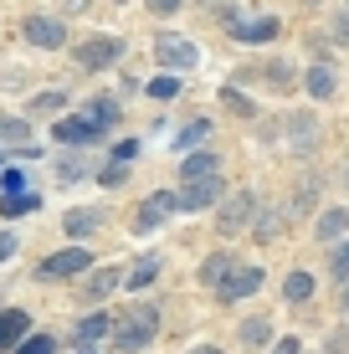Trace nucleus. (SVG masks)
<instances>
[{
    "label": "nucleus",
    "instance_id": "1",
    "mask_svg": "<svg viewBox=\"0 0 349 354\" xmlns=\"http://www.w3.org/2000/svg\"><path fill=\"white\" fill-rule=\"evenodd\" d=\"M113 124H118V103L98 97V103H88L77 118H62V124H57V139L62 144H93V139H103Z\"/></svg>",
    "mask_w": 349,
    "mask_h": 354
},
{
    "label": "nucleus",
    "instance_id": "2",
    "mask_svg": "<svg viewBox=\"0 0 349 354\" xmlns=\"http://www.w3.org/2000/svg\"><path fill=\"white\" fill-rule=\"evenodd\" d=\"M154 328H160L154 308H144V303H139V308H124V313L113 319V344L124 349V354H134V349H144V344L154 339Z\"/></svg>",
    "mask_w": 349,
    "mask_h": 354
},
{
    "label": "nucleus",
    "instance_id": "3",
    "mask_svg": "<svg viewBox=\"0 0 349 354\" xmlns=\"http://www.w3.org/2000/svg\"><path fill=\"white\" fill-rule=\"evenodd\" d=\"M154 52H160V62L164 67H175V72H185V67H196V41H185V36H175V31H160V41H154Z\"/></svg>",
    "mask_w": 349,
    "mask_h": 354
},
{
    "label": "nucleus",
    "instance_id": "4",
    "mask_svg": "<svg viewBox=\"0 0 349 354\" xmlns=\"http://www.w3.org/2000/svg\"><path fill=\"white\" fill-rule=\"evenodd\" d=\"M221 190H226L221 175H216V180H190V185L175 195V211H206V205L221 201Z\"/></svg>",
    "mask_w": 349,
    "mask_h": 354
},
{
    "label": "nucleus",
    "instance_id": "5",
    "mask_svg": "<svg viewBox=\"0 0 349 354\" xmlns=\"http://www.w3.org/2000/svg\"><path fill=\"white\" fill-rule=\"evenodd\" d=\"M118 57H124V41H113V36H93V41H82L77 46V62L82 67H108V62H118Z\"/></svg>",
    "mask_w": 349,
    "mask_h": 354
},
{
    "label": "nucleus",
    "instance_id": "6",
    "mask_svg": "<svg viewBox=\"0 0 349 354\" xmlns=\"http://www.w3.org/2000/svg\"><path fill=\"white\" fill-rule=\"evenodd\" d=\"M278 31H283V21H278V16H252V21L232 16V36H236V41H272Z\"/></svg>",
    "mask_w": 349,
    "mask_h": 354
},
{
    "label": "nucleus",
    "instance_id": "7",
    "mask_svg": "<svg viewBox=\"0 0 349 354\" xmlns=\"http://www.w3.org/2000/svg\"><path fill=\"white\" fill-rule=\"evenodd\" d=\"M26 41H36V46H46V52H52V46H62L67 41V26H57L52 16H26Z\"/></svg>",
    "mask_w": 349,
    "mask_h": 354
},
{
    "label": "nucleus",
    "instance_id": "8",
    "mask_svg": "<svg viewBox=\"0 0 349 354\" xmlns=\"http://www.w3.org/2000/svg\"><path fill=\"white\" fill-rule=\"evenodd\" d=\"M82 267H93V252L72 247V252H57V257H46V262H41V277H72V272H82Z\"/></svg>",
    "mask_w": 349,
    "mask_h": 354
},
{
    "label": "nucleus",
    "instance_id": "9",
    "mask_svg": "<svg viewBox=\"0 0 349 354\" xmlns=\"http://www.w3.org/2000/svg\"><path fill=\"white\" fill-rule=\"evenodd\" d=\"M216 288H221V298H226V303H236V298H252V292L262 288V267H242L236 277H221Z\"/></svg>",
    "mask_w": 349,
    "mask_h": 354
},
{
    "label": "nucleus",
    "instance_id": "10",
    "mask_svg": "<svg viewBox=\"0 0 349 354\" xmlns=\"http://www.w3.org/2000/svg\"><path fill=\"white\" fill-rule=\"evenodd\" d=\"M257 211V195H247V190H236L232 201L221 205V231H242V221Z\"/></svg>",
    "mask_w": 349,
    "mask_h": 354
},
{
    "label": "nucleus",
    "instance_id": "11",
    "mask_svg": "<svg viewBox=\"0 0 349 354\" xmlns=\"http://www.w3.org/2000/svg\"><path fill=\"white\" fill-rule=\"evenodd\" d=\"M170 211H175V195H170V190H164V195H149V201L139 205V231L160 226V221H164V216H170Z\"/></svg>",
    "mask_w": 349,
    "mask_h": 354
},
{
    "label": "nucleus",
    "instance_id": "12",
    "mask_svg": "<svg viewBox=\"0 0 349 354\" xmlns=\"http://www.w3.org/2000/svg\"><path fill=\"white\" fill-rule=\"evenodd\" d=\"M21 339H26V313H21V308H6V313H0V349L21 344Z\"/></svg>",
    "mask_w": 349,
    "mask_h": 354
},
{
    "label": "nucleus",
    "instance_id": "13",
    "mask_svg": "<svg viewBox=\"0 0 349 354\" xmlns=\"http://www.w3.org/2000/svg\"><path fill=\"white\" fill-rule=\"evenodd\" d=\"M180 175H185V185L190 180H216V154H185Z\"/></svg>",
    "mask_w": 349,
    "mask_h": 354
},
{
    "label": "nucleus",
    "instance_id": "14",
    "mask_svg": "<svg viewBox=\"0 0 349 354\" xmlns=\"http://www.w3.org/2000/svg\"><path fill=\"white\" fill-rule=\"evenodd\" d=\"M344 231H349V216H344V211H323V221L314 226V236H319V241H339Z\"/></svg>",
    "mask_w": 349,
    "mask_h": 354
},
{
    "label": "nucleus",
    "instance_id": "15",
    "mask_svg": "<svg viewBox=\"0 0 349 354\" xmlns=\"http://www.w3.org/2000/svg\"><path fill=\"white\" fill-rule=\"evenodd\" d=\"M103 334H113V313H93V319L77 324V339H82V344H93V339H103Z\"/></svg>",
    "mask_w": 349,
    "mask_h": 354
},
{
    "label": "nucleus",
    "instance_id": "16",
    "mask_svg": "<svg viewBox=\"0 0 349 354\" xmlns=\"http://www.w3.org/2000/svg\"><path fill=\"white\" fill-rule=\"evenodd\" d=\"M154 277H160V257H139L134 267H129V277H124V283H129V288H149Z\"/></svg>",
    "mask_w": 349,
    "mask_h": 354
},
{
    "label": "nucleus",
    "instance_id": "17",
    "mask_svg": "<svg viewBox=\"0 0 349 354\" xmlns=\"http://www.w3.org/2000/svg\"><path fill=\"white\" fill-rule=\"evenodd\" d=\"M283 298H287V303H303V298H314V277H308V272H287Z\"/></svg>",
    "mask_w": 349,
    "mask_h": 354
},
{
    "label": "nucleus",
    "instance_id": "18",
    "mask_svg": "<svg viewBox=\"0 0 349 354\" xmlns=\"http://www.w3.org/2000/svg\"><path fill=\"white\" fill-rule=\"evenodd\" d=\"M308 93H314V97H334V72L329 67H308Z\"/></svg>",
    "mask_w": 349,
    "mask_h": 354
},
{
    "label": "nucleus",
    "instance_id": "19",
    "mask_svg": "<svg viewBox=\"0 0 349 354\" xmlns=\"http://www.w3.org/2000/svg\"><path fill=\"white\" fill-rule=\"evenodd\" d=\"M118 283H124V277H118V267H108V272H98V277L88 283V298H108Z\"/></svg>",
    "mask_w": 349,
    "mask_h": 354
},
{
    "label": "nucleus",
    "instance_id": "20",
    "mask_svg": "<svg viewBox=\"0 0 349 354\" xmlns=\"http://www.w3.org/2000/svg\"><path fill=\"white\" fill-rule=\"evenodd\" d=\"M93 226H103V211H72V216H67V231H72V236H82V231H93Z\"/></svg>",
    "mask_w": 349,
    "mask_h": 354
},
{
    "label": "nucleus",
    "instance_id": "21",
    "mask_svg": "<svg viewBox=\"0 0 349 354\" xmlns=\"http://www.w3.org/2000/svg\"><path fill=\"white\" fill-rule=\"evenodd\" d=\"M26 211H36V195H6L0 201V216H26Z\"/></svg>",
    "mask_w": 349,
    "mask_h": 354
},
{
    "label": "nucleus",
    "instance_id": "22",
    "mask_svg": "<svg viewBox=\"0 0 349 354\" xmlns=\"http://www.w3.org/2000/svg\"><path fill=\"white\" fill-rule=\"evenodd\" d=\"M278 231H283V216H278V211H262V216H257V241H272Z\"/></svg>",
    "mask_w": 349,
    "mask_h": 354
},
{
    "label": "nucleus",
    "instance_id": "23",
    "mask_svg": "<svg viewBox=\"0 0 349 354\" xmlns=\"http://www.w3.org/2000/svg\"><path fill=\"white\" fill-rule=\"evenodd\" d=\"M267 334H272L267 319H247V324H242V339H247V344H267Z\"/></svg>",
    "mask_w": 349,
    "mask_h": 354
},
{
    "label": "nucleus",
    "instance_id": "24",
    "mask_svg": "<svg viewBox=\"0 0 349 354\" xmlns=\"http://www.w3.org/2000/svg\"><path fill=\"white\" fill-rule=\"evenodd\" d=\"M226 277V252H216V257H206V267H200V283H221Z\"/></svg>",
    "mask_w": 349,
    "mask_h": 354
},
{
    "label": "nucleus",
    "instance_id": "25",
    "mask_svg": "<svg viewBox=\"0 0 349 354\" xmlns=\"http://www.w3.org/2000/svg\"><path fill=\"white\" fill-rule=\"evenodd\" d=\"M57 108H67V97H62V93H41V97H31V113H57Z\"/></svg>",
    "mask_w": 349,
    "mask_h": 354
},
{
    "label": "nucleus",
    "instance_id": "26",
    "mask_svg": "<svg viewBox=\"0 0 349 354\" xmlns=\"http://www.w3.org/2000/svg\"><path fill=\"white\" fill-rule=\"evenodd\" d=\"M287 129H293V149L303 154V149H308V133H314V124H308V118H293Z\"/></svg>",
    "mask_w": 349,
    "mask_h": 354
},
{
    "label": "nucleus",
    "instance_id": "27",
    "mask_svg": "<svg viewBox=\"0 0 349 354\" xmlns=\"http://www.w3.org/2000/svg\"><path fill=\"white\" fill-rule=\"evenodd\" d=\"M262 77H267L272 88H287V82H293V72H287V62H272V67H262Z\"/></svg>",
    "mask_w": 349,
    "mask_h": 354
},
{
    "label": "nucleus",
    "instance_id": "28",
    "mask_svg": "<svg viewBox=\"0 0 349 354\" xmlns=\"http://www.w3.org/2000/svg\"><path fill=\"white\" fill-rule=\"evenodd\" d=\"M180 93V77H154L149 82V97H175Z\"/></svg>",
    "mask_w": 349,
    "mask_h": 354
},
{
    "label": "nucleus",
    "instance_id": "29",
    "mask_svg": "<svg viewBox=\"0 0 349 354\" xmlns=\"http://www.w3.org/2000/svg\"><path fill=\"white\" fill-rule=\"evenodd\" d=\"M16 354H57V344H52L46 334H36V339H26V344H21Z\"/></svg>",
    "mask_w": 349,
    "mask_h": 354
},
{
    "label": "nucleus",
    "instance_id": "30",
    "mask_svg": "<svg viewBox=\"0 0 349 354\" xmlns=\"http://www.w3.org/2000/svg\"><path fill=\"white\" fill-rule=\"evenodd\" d=\"M221 103L232 108V113H242V118H252V103H247L242 93H232V88H226V93H221Z\"/></svg>",
    "mask_w": 349,
    "mask_h": 354
},
{
    "label": "nucleus",
    "instance_id": "31",
    "mask_svg": "<svg viewBox=\"0 0 349 354\" xmlns=\"http://www.w3.org/2000/svg\"><path fill=\"white\" fill-rule=\"evenodd\" d=\"M206 139V124H190L185 133H180V149H190V144H200Z\"/></svg>",
    "mask_w": 349,
    "mask_h": 354
},
{
    "label": "nucleus",
    "instance_id": "32",
    "mask_svg": "<svg viewBox=\"0 0 349 354\" xmlns=\"http://www.w3.org/2000/svg\"><path fill=\"white\" fill-rule=\"evenodd\" d=\"M0 139H26V124H21V118H10V124H0Z\"/></svg>",
    "mask_w": 349,
    "mask_h": 354
},
{
    "label": "nucleus",
    "instance_id": "33",
    "mask_svg": "<svg viewBox=\"0 0 349 354\" xmlns=\"http://www.w3.org/2000/svg\"><path fill=\"white\" fill-rule=\"evenodd\" d=\"M334 272H339V277H349V241H344L339 252H334Z\"/></svg>",
    "mask_w": 349,
    "mask_h": 354
},
{
    "label": "nucleus",
    "instance_id": "34",
    "mask_svg": "<svg viewBox=\"0 0 349 354\" xmlns=\"http://www.w3.org/2000/svg\"><path fill=\"white\" fill-rule=\"evenodd\" d=\"M10 252H16V236H10V231H0V262H6Z\"/></svg>",
    "mask_w": 349,
    "mask_h": 354
},
{
    "label": "nucleus",
    "instance_id": "35",
    "mask_svg": "<svg viewBox=\"0 0 349 354\" xmlns=\"http://www.w3.org/2000/svg\"><path fill=\"white\" fill-rule=\"evenodd\" d=\"M272 354H303V349H298V339H283V344L272 349Z\"/></svg>",
    "mask_w": 349,
    "mask_h": 354
},
{
    "label": "nucleus",
    "instance_id": "36",
    "mask_svg": "<svg viewBox=\"0 0 349 354\" xmlns=\"http://www.w3.org/2000/svg\"><path fill=\"white\" fill-rule=\"evenodd\" d=\"M339 36H349V10H339Z\"/></svg>",
    "mask_w": 349,
    "mask_h": 354
},
{
    "label": "nucleus",
    "instance_id": "37",
    "mask_svg": "<svg viewBox=\"0 0 349 354\" xmlns=\"http://www.w3.org/2000/svg\"><path fill=\"white\" fill-rule=\"evenodd\" d=\"M196 354H221V349H216V344H200V349H196Z\"/></svg>",
    "mask_w": 349,
    "mask_h": 354
},
{
    "label": "nucleus",
    "instance_id": "38",
    "mask_svg": "<svg viewBox=\"0 0 349 354\" xmlns=\"http://www.w3.org/2000/svg\"><path fill=\"white\" fill-rule=\"evenodd\" d=\"M344 313H349V292H344Z\"/></svg>",
    "mask_w": 349,
    "mask_h": 354
},
{
    "label": "nucleus",
    "instance_id": "39",
    "mask_svg": "<svg viewBox=\"0 0 349 354\" xmlns=\"http://www.w3.org/2000/svg\"><path fill=\"white\" fill-rule=\"evenodd\" d=\"M0 165H6V154H0Z\"/></svg>",
    "mask_w": 349,
    "mask_h": 354
},
{
    "label": "nucleus",
    "instance_id": "40",
    "mask_svg": "<svg viewBox=\"0 0 349 354\" xmlns=\"http://www.w3.org/2000/svg\"><path fill=\"white\" fill-rule=\"evenodd\" d=\"M82 354H93V349H82Z\"/></svg>",
    "mask_w": 349,
    "mask_h": 354
}]
</instances>
